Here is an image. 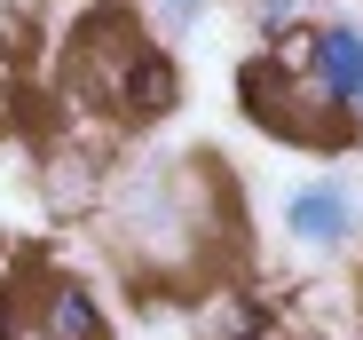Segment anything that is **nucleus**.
Masks as SVG:
<instances>
[{
	"label": "nucleus",
	"mask_w": 363,
	"mask_h": 340,
	"mask_svg": "<svg viewBox=\"0 0 363 340\" xmlns=\"http://www.w3.org/2000/svg\"><path fill=\"white\" fill-rule=\"evenodd\" d=\"M143 64H150V40L135 32V16H118V9L87 16L79 40H72V87H79L95 111H111V119H127Z\"/></svg>",
	"instance_id": "1"
},
{
	"label": "nucleus",
	"mask_w": 363,
	"mask_h": 340,
	"mask_svg": "<svg viewBox=\"0 0 363 340\" xmlns=\"http://www.w3.org/2000/svg\"><path fill=\"white\" fill-rule=\"evenodd\" d=\"M0 340H111V324L79 277L48 269V277H24L16 301L0 309Z\"/></svg>",
	"instance_id": "2"
},
{
	"label": "nucleus",
	"mask_w": 363,
	"mask_h": 340,
	"mask_svg": "<svg viewBox=\"0 0 363 340\" xmlns=\"http://www.w3.org/2000/svg\"><path fill=\"white\" fill-rule=\"evenodd\" d=\"M300 79H308L332 111L363 119V24H355V16L316 24V48H308V64H300Z\"/></svg>",
	"instance_id": "3"
},
{
	"label": "nucleus",
	"mask_w": 363,
	"mask_h": 340,
	"mask_svg": "<svg viewBox=\"0 0 363 340\" xmlns=\"http://www.w3.org/2000/svg\"><path fill=\"white\" fill-rule=\"evenodd\" d=\"M284 230H292L300 246H316V253H340V246H355V230H363V198H355L347 182H300V190L284 198Z\"/></svg>",
	"instance_id": "4"
},
{
	"label": "nucleus",
	"mask_w": 363,
	"mask_h": 340,
	"mask_svg": "<svg viewBox=\"0 0 363 340\" xmlns=\"http://www.w3.org/2000/svg\"><path fill=\"white\" fill-rule=\"evenodd\" d=\"M213 340H269V317H261V309H245V301H229V309H221V324H213Z\"/></svg>",
	"instance_id": "5"
},
{
	"label": "nucleus",
	"mask_w": 363,
	"mask_h": 340,
	"mask_svg": "<svg viewBox=\"0 0 363 340\" xmlns=\"http://www.w3.org/2000/svg\"><path fill=\"white\" fill-rule=\"evenodd\" d=\"M253 16H261V32H269V40H284V32L300 24V0H253Z\"/></svg>",
	"instance_id": "6"
},
{
	"label": "nucleus",
	"mask_w": 363,
	"mask_h": 340,
	"mask_svg": "<svg viewBox=\"0 0 363 340\" xmlns=\"http://www.w3.org/2000/svg\"><path fill=\"white\" fill-rule=\"evenodd\" d=\"M158 16H166V32H190L206 16V0H158Z\"/></svg>",
	"instance_id": "7"
}]
</instances>
